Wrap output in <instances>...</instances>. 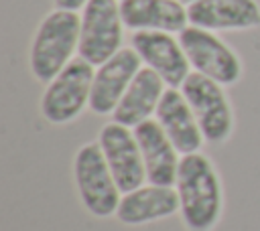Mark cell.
I'll return each mask as SVG.
<instances>
[{
    "label": "cell",
    "mask_w": 260,
    "mask_h": 231,
    "mask_svg": "<svg viewBox=\"0 0 260 231\" xmlns=\"http://www.w3.org/2000/svg\"><path fill=\"white\" fill-rule=\"evenodd\" d=\"M179 211V195L173 186L142 184L136 190L122 195L116 209V219L124 225H146L158 219L173 217Z\"/></svg>",
    "instance_id": "14"
},
{
    "label": "cell",
    "mask_w": 260,
    "mask_h": 231,
    "mask_svg": "<svg viewBox=\"0 0 260 231\" xmlns=\"http://www.w3.org/2000/svg\"><path fill=\"white\" fill-rule=\"evenodd\" d=\"M120 14L126 28L181 32L189 14L181 0H120Z\"/></svg>",
    "instance_id": "15"
},
{
    "label": "cell",
    "mask_w": 260,
    "mask_h": 231,
    "mask_svg": "<svg viewBox=\"0 0 260 231\" xmlns=\"http://www.w3.org/2000/svg\"><path fill=\"white\" fill-rule=\"evenodd\" d=\"M140 59L156 71L169 87H181L189 75V59L177 38L165 30H136L130 38Z\"/></svg>",
    "instance_id": "10"
},
{
    "label": "cell",
    "mask_w": 260,
    "mask_h": 231,
    "mask_svg": "<svg viewBox=\"0 0 260 231\" xmlns=\"http://www.w3.org/2000/svg\"><path fill=\"white\" fill-rule=\"evenodd\" d=\"M154 115L179 154H193L201 150L205 138L183 91L177 87H167Z\"/></svg>",
    "instance_id": "13"
},
{
    "label": "cell",
    "mask_w": 260,
    "mask_h": 231,
    "mask_svg": "<svg viewBox=\"0 0 260 231\" xmlns=\"http://www.w3.org/2000/svg\"><path fill=\"white\" fill-rule=\"evenodd\" d=\"M79 34H81V18L73 10H53L49 12L30 43L28 51V67L37 81L49 83L57 77L71 55L79 49Z\"/></svg>",
    "instance_id": "2"
},
{
    "label": "cell",
    "mask_w": 260,
    "mask_h": 231,
    "mask_svg": "<svg viewBox=\"0 0 260 231\" xmlns=\"http://www.w3.org/2000/svg\"><path fill=\"white\" fill-rule=\"evenodd\" d=\"M55 2V8H61V10H79L81 6H85L89 0H53Z\"/></svg>",
    "instance_id": "17"
},
{
    "label": "cell",
    "mask_w": 260,
    "mask_h": 231,
    "mask_svg": "<svg viewBox=\"0 0 260 231\" xmlns=\"http://www.w3.org/2000/svg\"><path fill=\"white\" fill-rule=\"evenodd\" d=\"M189 22L205 30H250L260 26L256 0H195L187 6Z\"/></svg>",
    "instance_id": "12"
},
{
    "label": "cell",
    "mask_w": 260,
    "mask_h": 231,
    "mask_svg": "<svg viewBox=\"0 0 260 231\" xmlns=\"http://www.w3.org/2000/svg\"><path fill=\"white\" fill-rule=\"evenodd\" d=\"M134 136L142 152L146 180L150 184L175 186L181 158H179V150L169 140L160 124L150 118L134 128Z\"/></svg>",
    "instance_id": "11"
},
{
    "label": "cell",
    "mask_w": 260,
    "mask_h": 231,
    "mask_svg": "<svg viewBox=\"0 0 260 231\" xmlns=\"http://www.w3.org/2000/svg\"><path fill=\"white\" fill-rule=\"evenodd\" d=\"M142 59L132 47L120 49L112 59L100 65L93 77L91 95H89V109L98 115L114 113L116 105L124 97L126 89L130 87L140 67Z\"/></svg>",
    "instance_id": "9"
},
{
    "label": "cell",
    "mask_w": 260,
    "mask_h": 231,
    "mask_svg": "<svg viewBox=\"0 0 260 231\" xmlns=\"http://www.w3.org/2000/svg\"><path fill=\"white\" fill-rule=\"evenodd\" d=\"M73 178L79 201L89 215L100 219L116 215L122 197L98 142H87L75 152Z\"/></svg>",
    "instance_id": "3"
},
{
    "label": "cell",
    "mask_w": 260,
    "mask_h": 231,
    "mask_svg": "<svg viewBox=\"0 0 260 231\" xmlns=\"http://www.w3.org/2000/svg\"><path fill=\"white\" fill-rule=\"evenodd\" d=\"M122 14L116 0H89L81 14L79 57L87 63L102 65L122 49Z\"/></svg>",
    "instance_id": "7"
},
{
    "label": "cell",
    "mask_w": 260,
    "mask_h": 231,
    "mask_svg": "<svg viewBox=\"0 0 260 231\" xmlns=\"http://www.w3.org/2000/svg\"><path fill=\"white\" fill-rule=\"evenodd\" d=\"M93 65L77 57L67 63V67L53 77L41 97V113L49 124L61 126L79 118V113L89 107V95L93 85Z\"/></svg>",
    "instance_id": "4"
},
{
    "label": "cell",
    "mask_w": 260,
    "mask_h": 231,
    "mask_svg": "<svg viewBox=\"0 0 260 231\" xmlns=\"http://www.w3.org/2000/svg\"><path fill=\"white\" fill-rule=\"evenodd\" d=\"M183 4H191V2H195V0H181Z\"/></svg>",
    "instance_id": "18"
},
{
    "label": "cell",
    "mask_w": 260,
    "mask_h": 231,
    "mask_svg": "<svg viewBox=\"0 0 260 231\" xmlns=\"http://www.w3.org/2000/svg\"><path fill=\"white\" fill-rule=\"evenodd\" d=\"M165 85L167 83L156 71H152L150 67L140 69L126 89L124 97L116 105L112 113L114 122L126 128H136L138 124L150 120V115L156 113L158 101L165 93Z\"/></svg>",
    "instance_id": "16"
},
{
    "label": "cell",
    "mask_w": 260,
    "mask_h": 231,
    "mask_svg": "<svg viewBox=\"0 0 260 231\" xmlns=\"http://www.w3.org/2000/svg\"><path fill=\"white\" fill-rule=\"evenodd\" d=\"M179 43L197 73L228 87L242 79L244 69L240 57L217 34H213V30H205L193 24L185 26L179 32Z\"/></svg>",
    "instance_id": "6"
},
{
    "label": "cell",
    "mask_w": 260,
    "mask_h": 231,
    "mask_svg": "<svg viewBox=\"0 0 260 231\" xmlns=\"http://www.w3.org/2000/svg\"><path fill=\"white\" fill-rule=\"evenodd\" d=\"M98 144L104 152V158L122 195L136 190L144 184L146 168H144L140 146L136 142L134 132L130 134V128L112 120L100 130Z\"/></svg>",
    "instance_id": "8"
},
{
    "label": "cell",
    "mask_w": 260,
    "mask_h": 231,
    "mask_svg": "<svg viewBox=\"0 0 260 231\" xmlns=\"http://www.w3.org/2000/svg\"><path fill=\"white\" fill-rule=\"evenodd\" d=\"M181 91L195 113V120L201 128L205 142H228V138L234 132V109L223 91V85L193 71L183 81Z\"/></svg>",
    "instance_id": "5"
},
{
    "label": "cell",
    "mask_w": 260,
    "mask_h": 231,
    "mask_svg": "<svg viewBox=\"0 0 260 231\" xmlns=\"http://www.w3.org/2000/svg\"><path fill=\"white\" fill-rule=\"evenodd\" d=\"M179 213L187 231H211L223 209V190L213 162L201 154H183L177 172Z\"/></svg>",
    "instance_id": "1"
}]
</instances>
